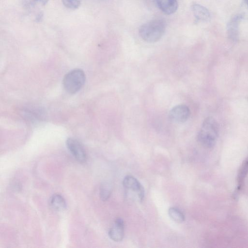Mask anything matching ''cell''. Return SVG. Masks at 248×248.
Here are the masks:
<instances>
[{
  "label": "cell",
  "instance_id": "obj_17",
  "mask_svg": "<svg viewBox=\"0 0 248 248\" xmlns=\"http://www.w3.org/2000/svg\"><path fill=\"white\" fill-rule=\"evenodd\" d=\"M43 16V14L42 13H39L36 16V20L37 22L40 21L42 20Z\"/></svg>",
  "mask_w": 248,
  "mask_h": 248
},
{
  "label": "cell",
  "instance_id": "obj_6",
  "mask_svg": "<svg viewBox=\"0 0 248 248\" xmlns=\"http://www.w3.org/2000/svg\"><path fill=\"white\" fill-rule=\"evenodd\" d=\"M66 146L73 156L79 162H84L86 159L85 151L81 143L77 140L69 138L66 141Z\"/></svg>",
  "mask_w": 248,
  "mask_h": 248
},
{
  "label": "cell",
  "instance_id": "obj_7",
  "mask_svg": "<svg viewBox=\"0 0 248 248\" xmlns=\"http://www.w3.org/2000/svg\"><path fill=\"white\" fill-rule=\"evenodd\" d=\"M123 184L126 189L136 193L140 201L143 200L144 196V188L136 178L132 176L127 175L124 179Z\"/></svg>",
  "mask_w": 248,
  "mask_h": 248
},
{
  "label": "cell",
  "instance_id": "obj_8",
  "mask_svg": "<svg viewBox=\"0 0 248 248\" xmlns=\"http://www.w3.org/2000/svg\"><path fill=\"white\" fill-rule=\"evenodd\" d=\"M108 235L111 239L116 242L123 240L124 236V222L122 218L116 219L113 226L108 231Z\"/></svg>",
  "mask_w": 248,
  "mask_h": 248
},
{
  "label": "cell",
  "instance_id": "obj_5",
  "mask_svg": "<svg viewBox=\"0 0 248 248\" xmlns=\"http://www.w3.org/2000/svg\"><path fill=\"white\" fill-rule=\"evenodd\" d=\"M243 18L244 16L241 14L236 15L230 19L227 24V36L232 42L236 43L239 39V25Z\"/></svg>",
  "mask_w": 248,
  "mask_h": 248
},
{
  "label": "cell",
  "instance_id": "obj_13",
  "mask_svg": "<svg viewBox=\"0 0 248 248\" xmlns=\"http://www.w3.org/2000/svg\"><path fill=\"white\" fill-rule=\"evenodd\" d=\"M112 186L109 183L105 182L102 184L100 189V197L103 201L107 200L111 193Z\"/></svg>",
  "mask_w": 248,
  "mask_h": 248
},
{
  "label": "cell",
  "instance_id": "obj_11",
  "mask_svg": "<svg viewBox=\"0 0 248 248\" xmlns=\"http://www.w3.org/2000/svg\"><path fill=\"white\" fill-rule=\"evenodd\" d=\"M50 207L56 211H62L65 209L66 202L60 194H54L51 197L49 201Z\"/></svg>",
  "mask_w": 248,
  "mask_h": 248
},
{
  "label": "cell",
  "instance_id": "obj_19",
  "mask_svg": "<svg viewBox=\"0 0 248 248\" xmlns=\"http://www.w3.org/2000/svg\"></svg>",
  "mask_w": 248,
  "mask_h": 248
},
{
  "label": "cell",
  "instance_id": "obj_16",
  "mask_svg": "<svg viewBox=\"0 0 248 248\" xmlns=\"http://www.w3.org/2000/svg\"><path fill=\"white\" fill-rule=\"evenodd\" d=\"M63 5L71 10H75L78 8L80 4L81 0H62Z\"/></svg>",
  "mask_w": 248,
  "mask_h": 248
},
{
  "label": "cell",
  "instance_id": "obj_2",
  "mask_svg": "<svg viewBox=\"0 0 248 248\" xmlns=\"http://www.w3.org/2000/svg\"><path fill=\"white\" fill-rule=\"evenodd\" d=\"M218 133V125L217 121L213 118L208 117L203 122L198 134V140L203 147L212 148L216 142Z\"/></svg>",
  "mask_w": 248,
  "mask_h": 248
},
{
  "label": "cell",
  "instance_id": "obj_1",
  "mask_svg": "<svg viewBox=\"0 0 248 248\" xmlns=\"http://www.w3.org/2000/svg\"><path fill=\"white\" fill-rule=\"evenodd\" d=\"M166 22L161 18L152 19L140 26L139 30L140 37L148 43L158 41L164 35Z\"/></svg>",
  "mask_w": 248,
  "mask_h": 248
},
{
  "label": "cell",
  "instance_id": "obj_18",
  "mask_svg": "<svg viewBox=\"0 0 248 248\" xmlns=\"http://www.w3.org/2000/svg\"><path fill=\"white\" fill-rule=\"evenodd\" d=\"M243 1H244V2L246 4V5L248 7V0H243Z\"/></svg>",
  "mask_w": 248,
  "mask_h": 248
},
{
  "label": "cell",
  "instance_id": "obj_9",
  "mask_svg": "<svg viewBox=\"0 0 248 248\" xmlns=\"http://www.w3.org/2000/svg\"><path fill=\"white\" fill-rule=\"evenodd\" d=\"M191 10L195 19L199 22H207L211 18L209 11L204 6L197 3H193Z\"/></svg>",
  "mask_w": 248,
  "mask_h": 248
},
{
  "label": "cell",
  "instance_id": "obj_15",
  "mask_svg": "<svg viewBox=\"0 0 248 248\" xmlns=\"http://www.w3.org/2000/svg\"><path fill=\"white\" fill-rule=\"evenodd\" d=\"M49 0H21L22 6L26 8L34 7L37 3L42 5L46 4Z\"/></svg>",
  "mask_w": 248,
  "mask_h": 248
},
{
  "label": "cell",
  "instance_id": "obj_4",
  "mask_svg": "<svg viewBox=\"0 0 248 248\" xmlns=\"http://www.w3.org/2000/svg\"><path fill=\"white\" fill-rule=\"evenodd\" d=\"M190 111L186 105L180 104L174 106L170 111L169 116L170 119L176 123H183L189 118Z\"/></svg>",
  "mask_w": 248,
  "mask_h": 248
},
{
  "label": "cell",
  "instance_id": "obj_3",
  "mask_svg": "<svg viewBox=\"0 0 248 248\" xmlns=\"http://www.w3.org/2000/svg\"><path fill=\"white\" fill-rule=\"evenodd\" d=\"M85 81L84 72L79 69L73 70L65 75L63 80L65 90L70 93H75L80 90Z\"/></svg>",
  "mask_w": 248,
  "mask_h": 248
},
{
  "label": "cell",
  "instance_id": "obj_10",
  "mask_svg": "<svg viewBox=\"0 0 248 248\" xmlns=\"http://www.w3.org/2000/svg\"><path fill=\"white\" fill-rule=\"evenodd\" d=\"M157 7L164 14L171 15L177 10V0H154Z\"/></svg>",
  "mask_w": 248,
  "mask_h": 248
},
{
  "label": "cell",
  "instance_id": "obj_12",
  "mask_svg": "<svg viewBox=\"0 0 248 248\" xmlns=\"http://www.w3.org/2000/svg\"><path fill=\"white\" fill-rule=\"evenodd\" d=\"M248 174V156L245 160L240 167L237 176V188L240 189L244 180Z\"/></svg>",
  "mask_w": 248,
  "mask_h": 248
},
{
  "label": "cell",
  "instance_id": "obj_14",
  "mask_svg": "<svg viewBox=\"0 0 248 248\" xmlns=\"http://www.w3.org/2000/svg\"><path fill=\"white\" fill-rule=\"evenodd\" d=\"M168 213L170 217L176 222L181 223L185 220V216L183 214L176 208H170Z\"/></svg>",
  "mask_w": 248,
  "mask_h": 248
}]
</instances>
